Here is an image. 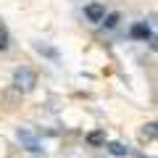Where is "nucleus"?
<instances>
[{"label":"nucleus","instance_id":"f257e3e1","mask_svg":"<svg viewBox=\"0 0 158 158\" xmlns=\"http://www.w3.org/2000/svg\"><path fill=\"white\" fill-rule=\"evenodd\" d=\"M34 85H37V74H34L29 66H19L16 71H13V90H19V92H32Z\"/></svg>","mask_w":158,"mask_h":158},{"label":"nucleus","instance_id":"f03ea898","mask_svg":"<svg viewBox=\"0 0 158 158\" xmlns=\"http://www.w3.org/2000/svg\"><path fill=\"white\" fill-rule=\"evenodd\" d=\"M16 137H19V142H21L24 148H27L29 153H40L42 148H40V140L34 137V132L32 129H19L16 132Z\"/></svg>","mask_w":158,"mask_h":158},{"label":"nucleus","instance_id":"7ed1b4c3","mask_svg":"<svg viewBox=\"0 0 158 158\" xmlns=\"http://www.w3.org/2000/svg\"><path fill=\"white\" fill-rule=\"evenodd\" d=\"M85 19L92 24H103V19H106V6L103 3H87L85 6Z\"/></svg>","mask_w":158,"mask_h":158},{"label":"nucleus","instance_id":"20e7f679","mask_svg":"<svg viewBox=\"0 0 158 158\" xmlns=\"http://www.w3.org/2000/svg\"><path fill=\"white\" fill-rule=\"evenodd\" d=\"M150 34H153V29L148 27V24H135V27L129 29V37H132V40H145V42H148Z\"/></svg>","mask_w":158,"mask_h":158},{"label":"nucleus","instance_id":"39448f33","mask_svg":"<svg viewBox=\"0 0 158 158\" xmlns=\"http://www.w3.org/2000/svg\"><path fill=\"white\" fill-rule=\"evenodd\" d=\"M87 145L90 148H103L106 145V132L103 129H92L90 135H87Z\"/></svg>","mask_w":158,"mask_h":158},{"label":"nucleus","instance_id":"423d86ee","mask_svg":"<svg viewBox=\"0 0 158 158\" xmlns=\"http://www.w3.org/2000/svg\"><path fill=\"white\" fill-rule=\"evenodd\" d=\"M106 148H108V153H111V156H118V158L129 153V148H127V145H121V142H108Z\"/></svg>","mask_w":158,"mask_h":158},{"label":"nucleus","instance_id":"0eeeda50","mask_svg":"<svg viewBox=\"0 0 158 158\" xmlns=\"http://www.w3.org/2000/svg\"><path fill=\"white\" fill-rule=\"evenodd\" d=\"M8 48H11V34L6 27H0V53H6Z\"/></svg>","mask_w":158,"mask_h":158},{"label":"nucleus","instance_id":"6e6552de","mask_svg":"<svg viewBox=\"0 0 158 158\" xmlns=\"http://www.w3.org/2000/svg\"><path fill=\"white\" fill-rule=\"evenodd\" d=\"M145 137H148V140H158V121L145 124Z\"/></svg>","mask_w":158,"mask_h":158},{"label":"nucleus","instance_id":"1a4fd4ad","mask_svg":"<svg viewBox=\"0 0 158 158\" xmlns=\"http://www.w3.org/2000/svg\"><path fill=\"white\" fill-rule=\"evenodd\" d=\"M118 21H121V16H118V13H106V19H103V24H106L108 29H113Z\"/></svg>","mask_w":158,"mask_h":158},{"label":"nucleus","instance_id":"9d476101","mask_svg":"<svg viewBox=\"0 0 158 158\" xmlns=\"http://www.w3.org/2000/svg\"><path fill=\"white\" fill-rule=\"evenodd\" d=\"M37 50H40V53H45V56H50V58H58V53L50 50V48H45V45H37Z\"/></svg>","mask_w":158,"mask_h":158},{"label":"nucleus","instance_id":"9b49d317","mask_svg":"<svg viewBox=\"0 0 158 158\" xmlns=\"http://www.w3.org/2000/svg\"><path fill=\"white\" fill-rule=\"evenodd\" d=\"M148 45H150L153 50H158V34H150V40H148Z\"/></svg>","mask_w":158,"mask_h":158}]
</instances>
